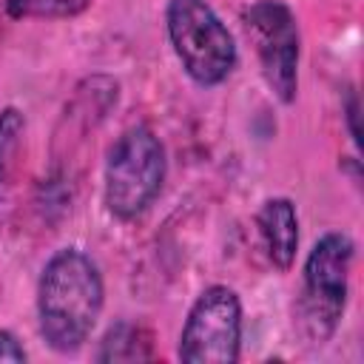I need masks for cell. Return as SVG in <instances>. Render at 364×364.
<instances>
[{
  "label": "cell",
  "instance_id": "1",
  "mask_svg": "<svg viewBox=\"0 0 364 364\" xmlns=\"http://www.w3.org/2000/svg\"><path fill=\"white\" fill-rule=\"evenodd\" d=\"M105 301L97 262L80 247H60L37 282V324L46 344L74 353L91 336Z\"/></svg>",
  "mask_w": 364,
  "mask_h": 364
},
{
  "label": "cell",
  "instance_id": "2",
  "mask_svg": "<svg viewBox=\"0 0 364 364\" xmlns=\"http://www.w3.org/2000/svg\"><path fill=\"white\" fill-rule=\"evenodd\" d=\"M165 148L148 125L125 128L108 148L102 202L111 216L131 222L151 208L165 182Z\"/></svg>",
  "mask_w": 364,
  "mask_h": 364
},
{
  "label": "cell",
  "instance_id": "3",
  "mask_svg": "<svg viewBox=\"0 0 364 364\" xmlns=\"http://www.w3.org/2000/svg\"><path fill=\"white\" fill-rule=\"evenodd\" d=\"M165 31L182 71L202 88H213L236 68V43L205 0H168Z\"/></svg>",
  "mask_w": 364,
  "mask_h": 364
},
{
  "label": "cell",
  "instance_id": "4",
  "mask_svg": "<svg viewBox=\"0 0 364 364\" xmlns=\"http://www.w3.org/2000/svg\"><path fill=\"white\" fill-rule=\"evenodd\" d=\"M355 245L347 233H324L304 259V290H301V324L313 344L333 336L347 304V282L353 267Z\"/></svg>",
  "mask_w": 364,
  "mask_h": 364
},
{
  "label": "cell",
  "instance_id": "5",
  "mask_svg": "<svg viewBox=\"0 0 364 364\" xmlns=\"http://www.w3.org/2000/svg\"><path fill=\"white\" fill-rule=\"evenodd\" d=\"M242 344V301L225 284H210L188 310L179 358L185 364H233Z\"/></svg>",
  "mask_w": 364,
  "mask_h": 364
},
{
  "label": "cell",
  "instance_id": "6",
  "mask_svg": "<svg viewBox=\"0 0 364 364\" xmlns=\"http://www.w3.org/2000/svg\"><path fill=\"white\" fill-rule=\"evenodd\" d=\"M247 37L256 46L262 74L282 102H293L299 91V23L287 3L256 0L242 11Z\"/></svg>",
  "mask_w": 364,
  "mask_h": 364
},
{
  "label": "cell",
  "instance_id": "7",
  "mask_svg": "<svg viewBox=\"0 0 364 364\" xmlns=\"http://www.w3.org/2000/svg\"><path fill=\"white\" fill-rule=\"evenodd\" d=\"M256 225L267 250V259L279 270H290L299 250V216L287 196H270L256 213Z\"/></svg>",
  "mask_w": 364,
  "mask_h": 364
},
{
  "label": "cell",
  "instance_id": "8",
  "mask_svg": "<svg viewBox=\"0 0 364 364\" xmlns=\"http://www.w3.org/2000/svg\"><path fill=\"white\" fill-rule=\"evenodd\" d=\"M97 361L102 364H119V361H151L156 358L154 353V333L145 324L134 321H117L105 330L100 350L94 353Z\"/></svg>",
  "mask_w": 364,
  "mask_h": 364
},
{
  "label": "cell",
  "instance_id": "9",
  "mask_svg": "<svg viewBox=\"0 0 364 364\" xmlns=\"http://www.w3.org/2000/svg\"><path fill=\"white\" fill-rule=\"evenodd\" d=\"M26 117L20 108L9 105L0 111V225L9 213V196H11V179L17 171V156L23 145Z\"/></svg>",
  "mask_w": 364,
  "mask_h": 364
},
{
  "label": "cell",
  "instance_id": "10",
  "mask_svg": "<svg viewBox=\"0 0 364 364\" xmlns=\"http://www.w3.org/2000/svg\"><path fill=\"white\" fill-rule=\"evenodd\" d=\"M94 0H6L11 20H65L82 14Z\"/></svg>",
  "mask_w": 364,
  "mask_h": 364
},
{
  "label": "cell",
  "instance_id": "11",
  "mask_svg": "<svg viewBox=\"0 0 364 364\" xmlns=\"http://www.w3.org/2000/svg\"><path fill=\"white\" fill-rule=\"evenodd\" d=\"M0 361H11V364L26 361V350L11 330H0Z\"/></svg>",
  "mask_w": 364,
  "mask_h": 364
},
{
  "label": "cell",
  "instance_id": "12",
  "mask_svg": "<svg viewBox=\"0 0 364 364\" xmlns=\"http://www.w3.org/2000/svg\"><path fill=\"white\" fill-rule=\"evenodd\" d=\"M344 114H347V122H350V134H353V142L358 145V97L355 91L347 94V105H344Z\"/></svg>",
  "mask_w": 364,
  "mask_h": 364
}]
</instances>
